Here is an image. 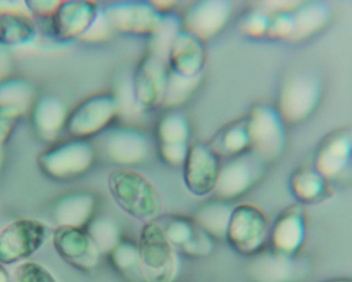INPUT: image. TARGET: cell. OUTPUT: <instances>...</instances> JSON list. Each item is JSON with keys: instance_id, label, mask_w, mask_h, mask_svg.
<instances>
[{"instance_id": "obj_1", "label": "cell", "mask_w": 352, "mask_h": 282, "mask_svg": "<svg viewBox=\"0 0 352 282\" xmlns=\"http://www.w3.org/2000/svg\"><path fill=\"white\" fill-rule=\"evenodd\" d=\"M109 188L117 204L127 213L140 219L158 215L160 197L152 183L129 169H118L109 177Z\"/></svg>"}, {"instance_id": "obj_2", "label": "cell", "mask_w": 352, "mask_h": 282, "mask_svg": "<svg viewBox=\"0 0 352 282\" xmlns=\"http://www.w3.org/2000/svg\"><path fill=\"white\" fill-rule=\"evenodd\" d=\"M140 266L148 282H170L176 270V259L167 235L160 226L148 224L140 241Z\"/></svg>"}, {"instance_id": "obj_3", "label": "cell", "mask_w": 352, "mask_h": 282, "mask_svg": "<svg viewBox=\"0 0 352 282\" xmlns=\"http://www.w3.org/2000/svg\"><path fill=\"white\" fill-rule=\"evenodd\" d=\"M267 229L263 213L255 206L243 204L232 209L226 238L236 252L252 257L263 250Z\"/></svg>"}, {"instance_id": "obj_4", "label": "cell", "mask_w": 352, "mask_h": 282, "mask_svg": "<svg viewBox=\"0 0 352 282\" xmlns=\"http://www.w3.org/2000/svg\"><path fill=\"white\" fill-rule=\"evenodd\" d=\"M45 237V228L32 219L16 221L0 232V262L13 263L36 251Z\"/></svg>"}, {"instance_id": "obj_5", "label": "cell", "mask_w": 352, "mask_h": 282, "mask_svg": "<svg viewBox=\"0 0 352 282\" xmlns=\"http://www.w3.org/2000/svg\"><path fill=\"white\" fill-rule=\"evenodd\" d=\"M305 270L294 256L263 249L252 256L248 276L252 282H296L305 275Z\"/></svg>"}, {"instance_id": "obj_6", "label": "cell", "mask_w": 352, "mask_h": 282, "mask_svg": "<svg viewBox=\"0 0 352 282\" xmlns=\"http://www.w3.org/2000/svg\"><path fill=\"white\" fill-rule=\"evenodd\" d=\"M305 236V218L301 208L293 206L287 208L276 219L271 231L273 250L294 256L300 248Z\"/></svg>"}, {"instance_id": "obj_7", "label": "cell", "mask_w": 352, "mask_h": 282, "mask_svg": "<svg viewBox=\"0 0 352 282\" xmlns=\"http://www.w3.org/2000/svg\"><path fill=\"white\" fill-rule=\"evenodd\" d=\"M54 245L60 255L71 264L88 268L95 264V245L75 226L62 225L54 234Z\"/></svg>"}, {"instance_id": "obj_8", "label": "cell", "mask_w": 352, "mask_h": 282, "mask_svg": "<svg viewBox=\"0 0 352 282\" xmlns=\"http://www.w3.org/2000/svg\"><path fill=\"white\" fill-rule=\"evenodd\" d=\"M220 168L214 154L203 148L195 149L186 169V182L190 191L204 195L214 190Z\"/></svg>"}, {"instance_id": "obj_9", "label": "cell", "mask_w": 352, "mask_h": 282, "mask_svg": "<svg viewBox=\"0 0 352 282\" xmlns=\"http://www.w3.org/2000/svg\"><path fill=\"white\" fill-rule=\"evenodd\" d=\"M250 160L236 159L220 168L214 190L223 199L236 198L245 193L259 173V166Z\"/></svg>"}, {"instance_id": "obj_10", "label": "cell", "mask_w": 352, "mask_h": 282, "mask_svg": "<svg viewBox=\"0 0 352 282\" xmlns=\"http://www.w3.org/2000/svg\"><path fill=\"white\" fill-rule=\"evenodd\" d=\"M291 191L300 202L314 203L327 195L326 178L314 168L303 167L296 171L289 182Z\"/></svg>"}, {"instance_id": "obj_11", "label": "cell", "mask_w": 352, "mask_h": 282, "mask_svg": "<svg viewBox=\"0 0 352 282\" xmlns=\"http://www.w3.org/2000/svg\"><path fill=\"white\" fill-rule=\"evenodd\" d=\"M90 160L91 152L87 147L75 145L49 157L44 166L54 175L65 176L83 170Z\"/></svg>"}, {"instance_id": "obj_12", "label": "cell", "mask_w": 352, "mask_h": 282, "mask_svg": "<svg viewBox=\"0 0 352 282\" xmlns=\"http://www.w3.org/2000/svg\"><path fill=\"white\" fill-rule=\"evenodd\" d=\"M232 210V208L223 202L210 204L201 210L198 221L209 235L226 238Z\"/></svg>"}, {"instance_id": "obj_13", "label": "cell", "mask_w": 352, "mask_h": 282, "mask_svg": "<svg viewBox=\"0 0 352 282\" xmlns=\"http://www.w3.org/2000/svg\"><path fill=\"white\" fill-rule=\"evenodd\" d=\"M349 151L344 144H336L322 150L316 159L314 169L326 179L340 174L347 167Z\"/></svg>"}, {"instance_id": "obj_14", "label": "cell", "mask_w": 352, "mask_h": 282, "mask_svg": "<svg viewBox=\"0 0 352 282\" xmlns=\"http://www.w3.org/2000/svg\"><path fill=\"white\" fill-rule=\"evenodd\" d=\"M142 142L137 137L129 135H118L112 138L109 151L115 159L131 162L138 160L144 153Z\"/></svg>"}, {"instance_id": "obj_15", "label": "cell", "mask_w": 352, "mask_h": 282, "mask_svg": "<svg viewBox=\"0 0 352 282\" xmlns=\"http://www.w3.org/2000/svg\"><path fill=\"white\" fill-rule=\"evenodd\" d=\"M91 208L90 198L74 197L62 204L58 210V219L62 225L76 227L87 219Z\"/></svg>"}, {"instance_id": "obj_16", "label": "cell", "mask_w": 352, "mask_h": 282, "mask_svg": "<svg viewBox=\"0 0 352 282\" xmlns=\"http://www.w3.org/2000/svg\"><path fill=\"white\" fill-rule=\"evenodd\" d=\"M14 276L15 282H57L48 270L34 262L19 265Z\"/></svg>"}, {"instance_id": "obj_17", "label": "cell", "mask_w": 352, "mask_h": 282, "mask_svg": "<svg viewBox=\"0 0 352 282\" xmlns=\"http://www.w3.org/2000/svg\"><path fill=\"white\" fill-rule=\"evenodd\" d=\"M91 241L96 248L102 250L112 248L117 241V231L115 227L107 221H98L90 230Z\"/></svg>"}, {"instance_id": "obj_18", "label": "cell", "mask_w": 352, "mask_h": 282, "mask_svg": "<svg viewBox=\"0 0 352 282\" xmlns=\"http://www.w3.org/2000/svg\"><path fill=\"white\" fill-rule=\"evenodd\" d=\"M166 235L174 242H184L190 237V229L185 224L176 223L170 226Z\"/></svg>"}, {"instance_id": "obj_19", "label": "cell", "mask_w": 352, "mask_h": 282, "mask_svg": "<svg viewBox=\"0 0 352 282\" xmlns=\"http://www.w3.org/2000/svg\"><path fill=\"white\" fill-rule=\"evenodd\" d=\"M136 258L134 249L129 246H120L115 253L116 263L122 268L130 266Z\"/></svg>"}, {"instance_id": "obj_20", "label": "cell", "mask_w": 352, "mask_h": 282, "mask_svg": "<svg viewBox=\"0 0 352 282\" xmlns=\"http://www.w3.org/2000/svg\"><path fill=\"white\" fill-rule=\"evenodd\" d=\"M164 151L166 158L173 162H179L185 155V148L182 143L166 144Z\"/></svg>"}, {"instance_id": "obj_21", "label": "cell", "mask_w": 352, "mask_h": 282, "mask_svg": "<svg viewBox=\"0 0 352 282\" xmlns=\"http://www.w3.org/2000/svg\"><path fill=\"white\" fill-rule=\"evenodd\" d=\"M8 278L6 271L3 267L0 265V282H8Z\"/></svg>"}, {"instance_id": "obj_22", "label": "cell", "mask_w": 352, "mask_h": 282, "mask_svg": "<svg viewBox=\"0 0 352 282\" xmlns=\"http://www.w3.org/2000/svg\"><path fill=\"white\" fill-rule=\"evenodd\" d=\"M322 282H351V280L346 279V278H336V279H331L326 280Z\"/></svg>"}]
</instances>
